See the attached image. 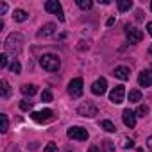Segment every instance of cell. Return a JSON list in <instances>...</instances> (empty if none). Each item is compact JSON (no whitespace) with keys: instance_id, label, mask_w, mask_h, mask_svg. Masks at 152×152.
Here are the masks:
<instances>
[{"instance_id":"20","label":"cell","mask_w":152,"mask_h":152,"mask_svg":"<svg viewBox=\"0 0 152 152\" xmlns=\"http://www.w3.org/2000/svg\"><path fill=\"white\" fill-rule=\"evenodd\" d=\"M141 100V93L138 90H131L129 91V102H140Z\"/></svg>"},{"instance_id":"31","label":"cell","mask_w":152,"mask_h":152,"mask_svg":"<svg viewBox=\"0 0 152 152\" xmlns=\"http://www.w3.org/2000/svg\"><path fill=\"white\" fill-rule=\"evenodd\" d=\"M6 152H20V148H18V145H15V143H11L7 148H6Z\"/></svg>"},{"instance_id":"11","label":"cell","mask_w":152,"mask_h":152,"mask_svg":"<svg viewBox=\"0 0 152 152\" xmlns=\"http://www.w3.org/2000/svg\"><path fill=\"white\" fill-rule=\"evenodd\" d=\"M106 90H107V81H106L104 77L97 79V81L93 83V86H91V91H93L95 95H104Z\"/></svg>"},{"instance_id":"37","label":"cell","mask_w":152,"mask_h":152,"mask_svg":"<svg viewBox=\"0 0 152 152\" xmlns=\"http://www.w3.org/2000/svg\"><path fill=\"white\" fill-rule=\"evenodd\" d=\"M148 54H150V56H152V45H150V47H148Z\"/></svg>"},{"instance_id":"29","label":"cell","mask_w":152,"mask_h":152,"mask_svg":"<svg viewBox=\"0 0 152 152\" xmlns=\"http://www.w3.org/2000/svg\"><path fill=\"white\" fill-rule=\"evenodd\" d=\"M20 107H22L23 111H27V109L32 107V102H29V100H22V102H20Z\"/></svg>"},{"instance_id":"21","label":"cell","mask_w":152,"mask_h":152,"mask_svg":"<svg viewBox=\"0 0 152 152\" xmlns=\"http://www.w3.org/2000/svg\"><path fill=\"white\" fill-rule=\"evenodd\" d=\"M102 150L104 152H115V143L111 140H104L102 141Z\"/></svg>"},{"instance_id":"3","label":"cell","mask_w":152,"mask_h":152,"mask_svg":"<svg viewBox=\"0 0 152 152\" xmlns=\"http://www.w3.org/2000/svg\"><path fill=\"white\" fill-rule=\"evenodd\" d=\"M84 83H83V79L81 77H77V79H72L70 81V84H68V93L72 95V99H79L81 95H83V90H84V86H83Z\"/></svg>"},{"instance_id":"7","label":"cell","mask_w":152,"mask_h":152,"mask_svg":"<svg viewBox=\"0 0 152 152\" xmlns=\"http://www.w3.org/2000/svg\"><path fill=\"white\" fill-rule=\"evenodd\" d=\"M125 34L129 38V43H140L143 39V32L132 25H125Z\"/></svg>"},{"instance_id":"39","label":"cell","mask_w":152,"mask_h":152,"mask_svg":"<svg viewBox=\"0 0 152 152\" xmlns=\"http://www.w3.org/2000/svg\"><path fill=\"white\" fill-rule=\"evenodd\" d=\"M140 152H143V150H140Z\"/></svg>"},{"instance_id":"38","label":"cell","mask_w":152,"mask_h":152,"mask_svg":"<svg viewBox=\"0 0 152 152\" xmlns=\"http://www.w3.org/2000/svg\"><path fill=\"white\" fill-rule=\"evenodd\" d=\"M150 9H152V2H150Z\"/></svg>"},{"instance_id":"8","label":"cell","mask_w":152,"mask_h":152,"mask_svg":"<svg viewBox=\"0 0 152 152\" xmlns=\"http://www.w3.org/2000/svg\"><path fill=\"white\" fill-rule=\"evenodd\" d=\"M109 100L113 104H122L125 100V88L124 86H115L109 93Z\"/></svg>"},{"instance_id":"15","label":"cell","mask_w":152,"mask_h":152,"mask_svg":"<svg viewBox=\"0 0 152 152\" xmlns=\"http://www.w3.org/2000/svg\"><path fill=\"white\" fill-rule=\"evenodd\" d=\"M0 90H2V99L4 100H7L11 97V86H9L7 81H0Z\"/></svg>"},{"instance_id":"26","label":"cell","mask_w":152,"mask_h":152,"mask_svg":"<svg viewBox=\"0 0 152 152\" xmlns=\"http://www.w3.org/2000/svg\"><path fill=\"white\" fill-rule=\"evenodd\" d=\"M122 147L124 148H131V147H134V141L131 138H122Z\"/></svg>"},{"instance_id":"6","label":"cell","mask_w":152,"mask_h":152,"mask_svg":"<svg viewBox=\"0 0 152 152\" xmlns=\"http://www.w3.org/2000/svg\"><path fill=\"white\" fill-rule=\"evenodd\" d=\"M66 134H68V138L77 140V141H86V140L90 138L88 131H86V129H83V127H70V129L66 131Z\"/></svg>"},{"instance_id":"34","label":"cell","mask_w":152,"mask_h":152,"mask_svg":"<svg viewBox=\"0 0 152 152\" xmlns=\"http://www.w3.org/2000/svg\"><path fill=\"white\" fill-rule=\"evenodd\" d=\"M106 25H107V27H113V25H115V18H109V20H107V23H106Z\"/></svg>"},{"instance_id":"12","label":"cell","mask_w":152,"mask_h":152,"mask_svg":"<svg viewBox=\"0 0 152 152\" xmlns=\"http://www.w3.org/2000/svg\"><path fill=\"white\" fill-rule=\"evenodd\" d=\"M122 120H124V124H125L129 129H132V127L136 125V113L131 111V109H125V111L122 113Z\"/></svg>"},{"instance_id":"27","label":"cell","mask_w":152,"mask_h":152,"mask_svg":"<svg viewBox=\"0 0 152 152\" xmlns=\"http://www.w3.org/2000/svg\"><path fill=\"white\" fill-rule=\"evenodd\" d=\"M136 113H138V116H141V118H143V116H145V115L148 113V107H147V106H140Z\"/></svg>"},{"instance_id":"14","label":"cell","mask_w":152,"mask_h":152,"mask_svg":"<svg viewBox=\"0 0 152 152\" xmlns=\"http://www.w3.org/2000/svg\"><path fill=\"white\" fill-rule=\"evenodd\" d=\"M113 75H115V77H118V79H122V81H127L131 77V70L127 66H116L115 72H113Z\"/></svg>"},{"instance_id":"1","label":"cell","mask_w":152,"mask_h":152,"mask_svg":"<svg viewBox=\"0 0 152 152\" xmlns=\"http://www.w3.org/2000/svg\"><path fill=\"white\" fill-rule=\"evenodd\" d=\"M4 48H6V54L16 57L22 48H23V36L20 32H11L7 38H6V43H4Z\"/></svg>"},{"instance_id":"24","label":"cell","mask_w":152,"mask_h":152,"mask_svg":"<svg viewBox=\"0 0 152 152\" xmlns=\"http://www.w3.org/2000/svg\"><path fill=\"white\" fill-rule=\"evenodd\" d=\"M9 70H11L13 73H20V72H22V64H20V63H18V61L15 59V61H13V63L9 64Z\"/></svg>"},{"instance_id":"36","label":"cell","mask_w":152,"mask_h":152,"mask_svg":"<svg viewBox=\"0 0 152 152\" xmlns=\"http://www.w3.org/2000/svg\"><path fill=\"white\" fill-rule=\"evenodd\" d=\"M147 145H148V147H150V148H152V136H150V138H148V140H147Z\"/></svg>"},{"instance_id":"30","label":"cell","mask_w":152,"mask_h":152,"mask_svg":"<svg viewBox=\"0 0 152 152\" xmlns=\"http://www.w3.org/2000/svg\"><path fill=\"white\" fill-rule=\"evenodd\" d=\"M0 66H2V68L7 66V54H2V56H0Z\"/></svg>"},{"instance_id":"4","label":"cell","mask_w":152,"mask_h":152,"mask_svg":"<svg viewBox=\"0 0 152 152\" xmlns=\"http://www.w3.org/2000/svg\"><path fill=\"white\" fill-rule=\"evenodd\" d=\"M45 11H47V13H50V15H56L59 22H64L63 7H61V4L57 2V0H48V2L45 4Z\"/></svg>"},{"instance_id":"23","label":"cell","mask_w":152,"mask_h":152,"mask_svg":"<svg viewBox=\"0 0 152 152\" xmlns=\"http://www.w3.org/2000/svg\"><path fill=\"white\" fill-rule=\"evenodd\" d=\"M0 118H2V129H0V131H2L4 134L7 132V129H9V120H7V115H0Z\"/></svg>"},{"instance_id":"17","label":"cell","mask_w":152,"mask_h":152,"mask_svg":"<svg viewBox=\"0 0 152 152\" xmlns=\"http://www.w3.org/2000/svg\"><path fill=\"white\" fill-rule=\"evenodd\" d=\"M13 18H15L16 22H25V20L29 18V15H27L23 9H16V11L13 13Z\"/></svg>"},{"instance_id":"10","label":"cell","mask_w":152,"mask_h":152,"mask_svg":"<svg viewBox=\"0 0 152 152\" xmlns=\"http://www.w3.org/2000/svg\"><path fill=\"white\" fill-rule=\"evenodd\" d=\"M138 83H140V86H143V88L152 86V70H143V72L138 75Z\"/></svg>"},{"instance_id":"13","label":"cell","mask_w":152,"mask_h":152,"mask_svg":"<svg viewBox=\"0 0 152 152\" xmlns=\"http://www.w3.org/2000/svg\"><path fill=\"white\" fill-rule=\"evenodd\" d=\"M56 31H57V25H56V23H47V25H43L41 31L38 32V38H50Z\"/></svg>"},{"instance_id":"32","label":"cell","mask_w":152,"mask_h":152,"mask_svg":"<svg viewBox=\"0 0 152 152\" xmlns=\"http://www.w3.org/2000/svg\"><path fill=\"white\" fill-rule=\"evenodd\" d=\"M7 11V4L6 2H0V15H4Z\"/></svg>"},{"instance_id":"16","label":"cell","mask_w":152,"mask_h":152,"mask_svg":"<svg viewBox=\"0 0 152 152\" xmlns=\"http://www.w3.org/2000/svg\"><path fill=\"white\" fill-rule=\"evenodd\" d=\"M116 6H118V11L124 13V11H129L132 7V2H131V0H118Z\"/></svg>"},{"instance_id":"28","label":"cell","mask_w":152,"mask_h":152,"mask_svg":"<svg viewBox=\"0 0 152 152\" xmlns=\"http://www.w3.org/2000/svg\"><path fill=\"white\" fill-rule=\"evenodd\" d=\"M45 152H59V150H57V145L50 141V143H48V145L45 147Z\"/></svg>"},{"instance_id":"2","label":"cell","mask_w":152,"mask_h":152,"mask_svg":"<svg viewBox=\"0 0 152 152\" xmlns=\"http://www.w3.org/2000/svg\"><path fill=\"white\" fill-rule=\"evenodd\" d=\"M39 64H41L47 72H57L59 66H61V61H59V57H57L56 54H45V56H41Z\"/></svg>"},{"instance_id":"25","label":"cell","mask_w":152,"mask_h":152,"mask_svg":"<svg viewBox=\"0 0 152 152\" xmlns=\"http://www.w3.org/2000/svg\"><path fill=\"white\" fill-rule=\"evenodd\" d=\"M41 100H43V102H52V100H54L52 91H50V90H45V91L41 93Z\"/></svg>"},{"instance_id":"22","label":"cell","mask_w":152,"mask_h":152,"mask_svg":"<svg viewBox=\"0 0 152 152\" xmlns=\"http://www.w3.org/2000/svg\"><path fill=\"white\" fill-rule=\"evenodd\" d=\"M77 6L81 7V9H91L93 7V2H91V0H77Z\"/></svg>"},{"instance_id":"9","label":"cell","mask_w":152,"mask_h":152,"mask_svg":"<svg viewBox=\"0 0 152 152\" xmlns=\"http://www.w3.org/2000/svg\"><path fill=\"white\" fill-rule=\"evenodd\" d=\"M77 113H79L81 116H88V118H93L95 115H99V109H97V107H95L93 104L86 102V104H81V106H79Z\"/></svg>"},{"instance_id":"35","label":"cell","mask_w":152,"mask_h":152,"mask_svg":"<svg viewBox=\"0 0 152 152\" xmlns=\"http://www.w3.org/2000/svg\"><path fill=\"white\" fill-rule=\"evenodd\" d=\"M147 31H148V34L152 36V22H148V23H147Z\"/></svg>"},{"instance_id":"18","label":"cell","mask_w":152,"mask_h":152,"mask_svg":"<svg viewBox=\"0 0 152 152\" xmlns=\"http://www.w3.org/2000/svg\"><path fill=\"white\" fill-rule=\"evenodd\" d=\"M100 127H102L104 131H107V132H115V131H116V127H115V124H113L111 120H102V122H100Z\"/></svg>"},{"instance_id":"19","label":"cell","mask_w":152,"mask_h":152,"mask_svg":"<svg viewBox=\"0 0 152 152\" xmlns=\"http://www.w3.org/2000/svg\"><path fill=\"white\" fill-rule=\"evenodd\" d=\"M22 93L32 97V95L36 93V86H34V84H23V86H22Z\"/></svg>"},{"instance_id":"33","label":"cell","mask_w":152,"mask_h":152,"mask_svg":"<svg viewBox=\"0 0 152 152\" xmlns=\"http://www.w3.org/2000/svg\"><path fill=\"white\" fill-rule=\"evenodd\" d=\"M88 152H102V150H100V147H97V145H91Z\"/></svg>"},{"instance_id":"5","label":"cell","mask_w":152,"mask_h":152,"mask_svg":"<svg viewBox=\"0 0 152 152\" xmlns=\"http://www.w3.org/2000/svg\"><path fill=\"white\" fill-rule=\"evenodd\" d=\"M31 118L38 124H47L50 120H54V111L52 109H43V111H32Z\"/></svg>"}]
</instances>
